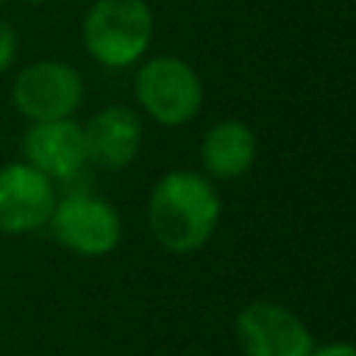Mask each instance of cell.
<instances>
[{"mask_svg":"<svg viewBox=\"0 0 356 356\" xmlns=\"http://www.w3.org/2000/svg\"><path fill=\"white\" fill-rule=\"evenodd\" d=\"M200 161L206 175L217 181L242 178L256 161V134L242 120L214 122L200 142Z\"/></svg>","mask_w":356,"mask_h":356,"instance_id":"obj_10","label":"cell"},{"mask_svg":"<svg viewBox=\"0 0 356 356\" xmlns=\"http://www.w3.org/2000/svg\"><path fill=\"white\" fill-rule=\"evenodd\" d=\"M17 3H25V6H42V3H47V0H17Z\"/></svg>","mask_w":356,"mask_h":356,"instance_id":"obj_13","label":"cell"},{"mask_svg":"<svg viewBox=\"0 0 356 356\" xmlns=\"http://www.w3.org/2000/svg\"><path fill=\"white\" fill-rule=\"evenodd\" d=\"M142 120L131 106L111 103L103 106L83 122V145H86V159L92 167L117 172L125 170L128 164L136 161L142 150Z\"/></svg>","mask_w":356,"mask_h":356,"instance_id":"obj_9","label":"cell"},{"mask_svg":"<svg viewBox=\"0 0 356 356\" xmlns=\"http://www.w3.org/2000/svg\"><path fill=\"white\" fill-rule=\"evenodd\" d=\"M312 356H356V345L353 342H325V345H314Z\"/></svg>","mask_w":356,"mask_h":356,"instance_id":"obj_12","label":"cell"},{"mask_svg":"<svg viewBox=\"0 0 356 356\" xmlns=\"http://www.w3.org/2000/svg\"><path fill=\"white\" fill-rule=\"evenodd\" d=\"M19 150H22V161H28L42 175H47L56 186H72L78 178H83L89 167L83 125L75 117L28 122Z\"/></svg>","mask_w":356,"mask_h":356,"instance_id":"obj_8","label":"cell"},{"mask_svg":"<svg viewBox=\"0 0 356 356\" xmlns=\"http://www.w3.org/2000/svg\"><path fill=\"white\" fill-rule=\"evenodd\" d=\"M245 356H312L314 337L309 325L275 300L248 303L234 323Z\"/></svg>","mask_w":356,"mask_h":356,"instance_id":"obj_7","label":"cell"},{"mask_svg":"<svg viewBox=\"0 0 356 356\" xmlns=\"http://www.w3.org/2000/svg\"><path fill=\"white\" fill-rule=\"evenodd\" d=\"M222 203L217 186L197 170L164 172L147 197V225L153 239L175 256L200 250L217 231Z\"/></svg>","mask_w":356,"mask_h":356,"instance_id":"obj_1","label":"cell"},{"mask_svg":"<svg viewBox=\"0 0 356 356\" xmlns=\"http://www.w3.org/2000/svg\"><path fill=\"white\" fill-rule=\"evenodd\" d=\"M17 58H19V33L11 22L0 19V75L11 72Z\"/></svg>","mask_w":356,"mask_h":356,"instance_id":"obj_11","label":"cell"},{"mask_svg":"<svg viewBox=\"0 0 356 356\" xmlns=\"http://www.w3.org/2000/svg\"><path fill=\"white\" fill-rule=\"evenodd\" d=\"M0 6H3V0H0Z\"/></svg>","mask_w":356,"mask_h":356,"instance_id":"obj_14","label":"cell"},{"mask_svg":"<svg viewBox=\"0 0 356 356\" xmlns=\"http://www.w3.org/2000/svg\"><path fill=\"white\" fill-rule=\"evenodd\" d=\"M153 33L156 19L147 0H95L81 22L83 50L106 70H128L139 64Z\"/></svg>","mask_w":356,"mask_h":356,"instance_id":"obj_2","label":"cell"},{"mask_svg":"<svg viewBox=\"0 0 356 356\" xmlns=\"http://www.w3.org/2000/svg\"><path fill=\"white\" fill-rule=\"evenodd\" d=\"M83 97V75L64 58H36L19 67L11 81V106L28 122L75 117Z\"/></svg>","mask_w":356,"mask_h":356,"instance_id":"obj_5","label":"cell"},{"mask_svg":"<svg viewBox=\"0 0 356 356\" xmlns=\"http://www.w3.org/2000/svg\"><path fill=\"white\" fill-rule=\"evenodd\" d=\"M58 200V186L28 161L0 167V234L25 236L47 228Z\"/></svg>","mask_w":356,"mask_h":356,"instance_id":"obj_6","label":"cell"},{"mask_svg":"<svg viewBox=\"0 0 356 356\" xmlns=\"http://www.w3.org/2000/svg\"><path fill=\"white\" fill-rule=\"evenodd\" d=\"M47 231L70 253L100 259L117 250L122 239V217L106 197L83 186H70L58 192Z\"/></svg>","mask_w":356,"mask_h":356,"instance_id":"obj_3","label":"cell"},{"mask_svg":"<svg viewBox=\"0 0 356 356\" xmlns=\"http://www.w3.org/2000/svg\"><path fill=\"white\" fill-rule=\"evenodd\" d=\"M134 95L139 108L164 128L186 125L203 106V83L195 67L178 56H153L136 67Z\"/></svg>","mask_w":356,"mask_h":356,"instance_id":"obj_4","label":"cell"}]
</instances>
